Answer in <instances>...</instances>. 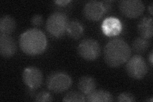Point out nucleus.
I'll return each instance as SVG.
<instances>
[{
  "mask_svg": "<svg viewBox=\"0 0 153 102\" xmlns=\"http://www.w3.org/2000/svg\"><path fill=\"white\" fill-rule=\"evenodd\" d=\"M103 53L107 64L112 68H117L128 60L131 50L122 38H116L107 42L104 47Z\"/></svg>",
  "mask_w": 153,
  "mask_h": 102,
  "instance_id": "nucleus-1",
  "label": "nucleus"
},
{
  "mask_svg": "<svg viewBox=\"0 0 153 102\" xmlns=\"http://www.w3.org/2000/svg\"><path fill=\"white\" fill-rule=\"evenodd\" d=\"M19 46L23 52L27 55H39L46 49L47 40L41 30L32 28L26 30L20 36Z\"/></svg>",
  "mask_w": 153,
  "mask_h": 102,
  "instance_id": "nucleus-2",
  "label": "nucleus"
},
{
  "mask_svg": "<svg viewBox=\"0 0 153 102\" xmlns=\"http://www.w3.org/2000/svg\"><path fill=\"white\" fill-rule=\"evenodd\" d=\"M69 23L68 18L65 13L56 12L48 17L46 29L51 35L56 38L63 36L67 30Z\"/></svg>",
  "mask_w": 153,
  "mask_h": 102,
  "instance_id": "nucleus-3",
  "label": "nucleus"
},
{
  "mask_svg": "<svg viewBox=\"0 0 153 102\" xmlns=\"http://www.w3.org/2000/svg\"><path fill=\"white\" fill-rule=\"evenodd\" d=\"M46 84L47 88L51 91L61 93L70 88L72 84V80L64 71H54L48 76Z\"/></svg>",
  "mask_w": 153,
  "mask_h": 102,
  "instance_id": "nucleus-4",
  "label": "nucleus"
},
{
  "mask_svg": "<svg viewBox=\"0 0 153 102\" xmlns=\"http://www.w3.org/2000/svg\"><path fill=\"white\" fill-rule=\"evenodd\" d=\"M126 70L128 75L135 79H141L147 74L148 68L147 63L143 57L135 55L128 59Z\"/></svg>",
  "mask_w": 153,
  "mask_h": 102,
  "instance_id": "nucleus-5",
  "label": "nucleus"
},
{
  "mask_svg": "<svg viewBox=\"0 0 153 102\" xmlns=\"http://www.w3.org/2000/svg\"><path fill=\"white\" fill-rule=\"evenodd\" d=\"M78 52L84 60L93 61L99 57L101 52V48L97 40L88 38L83 40L79 43Z\"/></svg>",
  "mask_w": 153,
  "mask_h": 102,
  "instance_id": "nucleus-6",
  "label": "nucleus"
},
{
  "mask_svg": "<svg viewBox=\"0 0 153 102\" xmlns=\"http://www.w3.org/2000/svg\"><path fill=\"white\" fill-rule=\"evenodd\" d=\"M119 8L125 17L137 18L144 12L145 5L140 0H124L119 2Z\"/></svg>",
  "mask_w": 153,
  "mask_h": 102,
  "instance_id": "nucleus-7",
  "label": "nucleus"
},
{
  "mask_svg": "<svg viewBox=\"0 0 153 102\" xmlns=\"http://www.w3.org/2000/svg\"><path fill=\"white\" fill-rule=\"evenodd\" d=\"M24 83L32 89H36L43 83L44 77L42 71L34 66L26 68L22 74Z\"/></svg>",
  "mask_w": 153,
  "mask_h": 102,
  "instance_id": "nucleus-8",
  "label": "nucleus"
},
{
  "mask_svg": "<svg viewBox=\"0 0 153 102\" xmlns=\"http://www.w3.org/2000/svg\"><path fill=\"white\" fill-rule=\"evenodd\" d=\"M84 15L89 21H98L107 12L102 1H90L85 4Z\"/></svg>",
  "mask_w": 153,
  "mask_h": 102,
  "instance_id": "nucleus-9",
  "label": "nucleus"
},
{
  "mask_svg": "<svg viewBox=\"0 0 153 102\" xmlns=\"http://www.w3.org/2000/svg\"><path fill=\"white\" fill-rule=\"evenodd\" d=\"M16 43L10 35H0V54L4 58H10L16 54Z\"/></svg>",
  "mask_w": 153,
  "mask_h": 102,
  "instance_id": "nucleus-10",
  "label": "nucleus"
},
{
  "mask_svg": "<svg viewBox=\"0 0 153 102\" xmlns=\"http://www.w3.org/2000/svg\"><path fill=\"white\" fill-rule=\"evenodd\" d=\"M123 26L121 21L116 17L105 19L102 24V30L105 35L113 36L119 35L122 31Z\"/></svg>",
  "mask_w": 153,
  "mask_h": 102,
  "instance_id": "nucleus-11",
  "label": "nucleus"
},
{
  "mask_svg": "<svg viewBox=\"0 0 153 102\" xmlns=\"http://www.w3.org/2000/svg\"><path fill=\"white\" fill-rule=\"evenodd\" d=\"M137 29L141 37L148 40L150 39L153 35L152 19L151 17L142 19L138 24Z\"/></svg>",
  "mask_w": 153,
  "mask_h": 102,
  "instance_id": "nucleus-12",
  "label": "nucleus"
},
{
  "mask_svg": "<svg viewBox=\"0 0 153 102\" xmlns=\"http://www.w3.org/2000/svg\"><path fill=\"white\" fill-rule=\"evenodd\" d=\"M97 82L91 76L85 75L81 77L79 80L78 88L84 95H88L95 90Z\"/></svg>",
  "mask_w": 153,
  "mask_h": 102,
  "instance_id": "nucleus-13",
  "label": "nucleus"
},
{
  "mask_svg": "<svg viewBox=\"0 0 153 102\" xmlns=\"http://www.w3.org/2000/svg\"><path fill=\"white\" fill-rule=\"evenodd\" d=\"M16 22L10 16H3L0 19V33L1 35H10L15 31Z\"/></svg>",
  "mask_w": 153,
  "mask_h": 102,
  "instance_id": "nucleus-14",
  "label": "nucleus"
},
{
  "mask_svg": "<svg viewBox=\"0 0 153 102\" xmlns=\"http://www.w3.org/2000/svg\"><path fill=\"white\" fill-rule=\"evenodd\" d=\"M86 101L89 102H110L113 101V96L107 91L94 90L87 95Z\"/></svg>",
  "mask_w": 153,
  "mask_h": 102,
  "instance_id": "nucleus-15",
  "label": "nucleus"
},
{
  "mask_svg": "<svg viewBox=\"0 0 153 102\" xmlns=\"http://www.w3.org/2000/svg\"><path fill=\"white\" fill-rule=\"evenodd\" d=\"M66 32L68 35L74 39H79L84 33V28L82 24L77 20H72L69 21Z\"/></svg>",
  "mask_w": 153,
  "mask_h": 102,
  "instance_id": "nucleus-16",
  "label": "nucleus"
},
{
  "mask_svg": "<svg viewBox=\"0 0 153 102\" xmlns=\"http://www.w3.org/2000/svg\"><path fill=\"white\" fill-rule=\"evenodd\" d=\"M150 46V42L148 39L142 37L135 38L132 43L133 50L138 54H142L145 52Z\"/></svg>",
  "mask_w": 153,
  "mask_h": 102,
  "instance_id": "nucleus-17",
  "label": "nucleus"
},
{
  "mask_svg": "<svg viewBox=\"0 0 153 102\" xmlns=\"http://www.w3.org/2000/svg\"><path fill=\"white\" fill-rule=\"evenodd\" d=\"M63 101L84 102L86 101V99L82 93H79V92L76 91H70L65 96Z\"/></svg>",
  "mask_w": 153,
  "mask_h": 102,
  "instance_id": "nucleus-18",
  "label": "nucleus"
},
{
  "mask_svg": "<svg viewBox=\"0 0 153 102\" xmlns=\"http://www.w3.org/2000/svg\"><path fill=\"white\" fill-rule=\"evenodd\" d=\"M54 99L52 98V95L46 91H41L38 93L35 97V101H53Z\"/></svg>",
  "mask_w": 153,
  "mask_h": 102,
  "instance_id": "nucleus-19",
  "label": "nucleus"
},
{
  "mask_svg": "<svg viewBox=\"0 0 153 102\" xmlns=\"http://www.w3.org/2000/svg\"><path fill=\"white\" fill-rule=\"evenodd\" d=\"M117 100L119 102H133L136 101V98L130 93H122L117 96Z\"/></svg>",
  "mask_w": 153,
  "mask_h": 102,
  "instance_id": "nucleus-20",
  "label": "nucleus"
},
{
  "mask_svg": "<svg viewBox=\"0 0 153 102\" xmlns=\"http://www.w3.org/2000/svg\"><path fill=\"white\" fill-rule=\"evenodd\" d=\"M43 22H44V19L41 15L39 14H36L34 16L31 18V22L34 26H41Z\"/></svg>",
  "mask_w": 153,
  "mask_h": 102,
  "instance_id": "nucleus-21",
  "label": "nucleus"
},
{
  "mask_svg": "<svg viewBox=\"0 0 153 102\" xmlns=\"http://www.w3.org/2000/svg\"><path fill=\"white\" fill-rule=\"evenodd\" d=\"M70 2V1H69V0H66V1H55L54 3L57 4H58V5L59 6H66L68 4V3H69Z\"/></svg>",
  "mask_w": 153,
  "mask_h": 102,
  "instance_id": "nucleus-22",
  "label": "nucleus"
},
{
  "mask_svg": "<svg viewBox=\"0 0 153 102\" xmlns=\"http://www.w3.org/2000/svg\"><path fill=\"white\" fill-rule=\"evenodd\" d=\"M152 57H153V51H151L150 54H149V63H150L151 66H152V62H153Z\"/></svg>",
  "mask_w": 153,
  "mask_h": 102,
  "instance_id": "nucleus-23",
  "label": "nucleus"
},
{
  "mask_svg": "<svg viewBox=\"0 0 153 102\" xmlns=\"http://www.w3.org/2000/svg\"><path fill=\"white\" fill-rule=\"evenodd\" d=\"M148 10L149 11L151 15H152V3L150 4V5L148 7Z\"/></svg>",
  "mask_w": 153,
  "mask_h": 102,
  "instance_id": "nucleus-24",
  "label": "nucleus"
}]
</instances>
